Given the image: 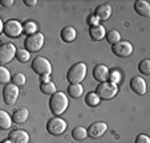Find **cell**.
<instances>
[{
    "label": "cell",
    "mask_w": 150,
    "mask_h": 143,
    "mask_svg": "<svg viewBox=\"0 0 150 143\" xmlns=\"http://www.w3.org/2000/svg\"><path fill=\"white\" fill-rule=\"evenodd\" d=\"M9 81H11V73H9V70L0 65V84L7 85V84H9Z\"/></svg>",
    "instance_id": "28"
},
{
    "label": "cell",
    "mask_w": 150,
    "mask_h": 143,
    "mask_svg": "<svg viewBox=\"0 0 150 143\" xmlns=\"http://www.w3.org/2000/svg\"><path fill=\"white\" fill-rule=\"evenodd\" d=\"M15 58L19 62H27L31 58V53L28 51H25L24 48H20V49H16V54H15Z\"/></svg>",
    "instance_id": "26"
},
{
    "label": "cell",
    "mask_w": 150,
    "mask_h": 143,
    "mask_svg": "<svg viewBox=\"0 0 150 143\" xmlns=\"http://www.w3.org/2000/svg\"><path fill=\"white\" fill-rule=\"evenodd\" d=\"M138 70L142 74H145V76H149L150 74V60H147V58L142 60L138 64Z\"/></svg>",
    "instance_id": "30"
},
{
    "label": "cell",
    "mask_w": 150,
    "mask_h": 143,
    "mask_svg": "<svg viewBox=\"0 0 150 143\" xmlns=\"http://www.w3.org/2000/svg\"><path fill=\"white\" fill-rule=\"evenodd\" d=\"M40 81L41 82H48V81H51V80H49V76H40Z\"/></svg>",
    "instance_id": "36"
},
{
    "label": "cell",
    "mask_w": 150,
    "mask_h": 143,
    "mask_svg": "<svg viewBox=\"0 0 150 143\" xmlns=\"http://www.w3.org/2000/svg\"><path fill=\"white\" fill-rule=\"evenodd\" d=\"M85 77H86V65L84 62H76L67 73V80L69 84H81Z\"/></svg>",
    "instance_id": "2"
},
{
    "label": "cell",
    "mask_w": 150,
    "mask_h": 143,
    "mask_svg": "<svg viewBox=\"0 0 150 143\" xmlns=\"http://www.w3.org/2000/svg\"><path fill=\"white\" fill-rule=\"evenodd\" d=\"M134 143H150V138L145 134H139V135H137Z\"/></svg>",
    "instance_id": "32"
},
{
    "label": "cell",
    "mask_w": 150,
    "mask_h": 143,
    "mask_svg": "<svg viewBox=\"0 0 150 143\" xmlns=\"http://www.w3.org/2000/svg\"><path fill=\"white\" fill-rule=\"evenodd\" d=\"M67 127H68V123L65 119H62L60 117H54L49 119L47 123V131L51 135H61L65 132Z\"/></svg>",
    "instance_id": "6"
},
{
    "label": "cell",
    "mask_w": 150,
    "mask_h": 143,
    "mask_svg": "<svg viewBox=\"0 0 150 143\" xmlns=\"http://www.w3.org/2000/svg\"><path fill=\"white\" fill-rule=\"evenodd\" d=\"M3 28H4V24H3V21H1V19H0V35L3 33Z\"/></svg>",
    "instance_id": "37"
},
{
    "label": "cell",
    "mask_w": 150,
    "mask_h": 143,
    "mask_svg": "<svg viewBox=\"0 0 150 143\" xmlns=\"http://www.w3.org/2000/svg\"><path fill=\"white\" fill-rule=\"evenodd\" d=\"M24 4L28 6V7H33V6H36L37 4V1L36 0H24Z\"/></svg>",
    "instance_id": "35"
},
{
    "label": "cell",
    "mask_w": 150,
    "mask_h": 143,
    "mask_svg": "<svg viewBox=\"0 0 150 143\" xmlns=\"http://www.w3.org/2000/svg\"><path fill=\"white\" fill-rule=\"evenodd\" d=\"M15 54H16V46L13 44H9V42L3 44L0 46V65L3 66L11 62L15 58Z\"/></svg>",
    "instance_id": "9"
},
{
    "label": "cell",
    "mask_w": 150,
    "mask_h": 143,
    "mask_svg": "<svg viewBox=\"0 0 150 143\" xmlns=\"http://www.w3.org/2000/svg\"><path fill=\"white\" fill-rule=\"evenodd\" d=\"M105 39H106V41H108L110 45H114V44L121 41V35H120L118 31L112 29V31H109L108 33L105 35Z\"/></svg>",
    "instance_id": "23"
},
{
    "label": "cell",
    "mask_w": 150,
    "mask_h": 143,
    "mask_svg": "<svg viewBox=\"0 0 150 143\" xmlns=\"http://www.w3.org/2000/svg\"><path fill=\"white\" fill-rule=\"evenodd\" d=\"M29 117V111L27 109H17L13 111V114H12V122L16 125H23L24 122H27V119H28Z\"/></svg>",
    "instance_id": "16"
},
{
    "label": "cell",
    "mask_w": 150,
    "mask_h": 143,
    "mask_svg": "<svg viewBox=\"0 0 150 143\" xmlns=\"http://www.w3.org/2000/svg\"><path fill=\"white\" fill-rule=\"evenodd\" d=\"M112 52L117 57H129L133 53V45L129 41H120L117 44L112 45Z\"/></svg>",
    "instance_id": "10"
},
{
    "label": "cell",
    "mask_w": 150,
    "mask_h": 143,
    "mask_svg": "<svg viewBox=\"0 0 150 143\" xmlns=\"http://www.w3.org/2000/svg\"><path fill=\"white\" fill-rule=\"evenodd\" d=\"M130 89L133 90L136 94L138 95H144L147 90V85H146V81H145L142 77L139 76H136L130 80Z\"/></svg>",
    "instance_id": "12"
},
{
    "label": "cell",
    "mask_w": 150,
    "mask_h": 143,
    "mask_svg": "<svg viewBox=\"0 0 150 143\" xmlns=\"http://www.w3.org/2000/svg\"><path fill=\"white\" fill-rule=\"evenodd\" d=\"M40 90H41L44 94H48V95H52V94H54V93L57 92L56 85H54L52 81L41 82V84H40Z\"/></svg>",
    "instance_id": "22"
},
{
    "label": "cell",
    "mask_w": 150,
    "mask_h": 143,
    "mask_svg": "<svg viewBox=\"0 0 150 143\" xmlns=\"http://www.w3.org/2000/svg\"><path fill=\"white\" fill-rule=\"evenodd\" d=\"M112 11H113V9H112L110 4H101V6H98L96 8L94 16H96L98 20L105 21V20H108L109 17L112 16Z\"/></svg>",
    "instance_id": "15"
},
{
    "label": "cell",
    "mask_w": 150,
    "mask_h": 143,
    "mask_svg": "<svg viewBox=\"0 0 150 143\" xmlns=\"http://www.w3.org/2000/svg\"><path fill=\"white\" fill-rule=\"evenodd\" d=\"M98 21H100V20L97 19L94 15H93V16H91V17L88 19V23H89V25H91V27H92V25H98Z\"/></svg>",
    "instance_id": "33"
},
{
    "label": "cell",
    "mask_w": 150,
    "mask_h": 143,
    "mask_svg": "<svg viewBox=\"0 0 150 143\" xmlns=\"http://www.w3.org/2000/svg\"><path fill=\"white\" fill-rule=\"evenodd\" d=\"M72 137L76 140H84L85 138L88 137V132H86V129L82 126H77L72 130Z\"/></svg>",
    "instance_id": "24"
},
{
    "label": "cell",
    "mask_w": 150,
    "mask_h": 143,
    "mask_svg": "<svg viewBox=\"0 0 150 143\" xmlns=\"http://www.w3.org/2000/svg\"><path fill=\"white\" fill-rule=\"evenodd\" d=\"M1 143H12V142H11V140H9V139H7V140H3V142H1Z\"/></svg>",
    "instance_id": "38"
},
{
    "label": "cell",
    "mask_w": 150,
    "mask_h": 143,
    "mask_svg": "<svg viewBox=\"0 0 150 143\" xmlns=\"http://www.w3.org/2000/svg\"><path fill=\"white\" fill-rule=\"evenodd\" d=\"M11 80H12V84L16 85V86H23L25 84V76L23 73H15Z\"/></svg>",
    "instance_id": "31"
},
{
    "label": "cell",
    "mask_w": 150,
    "mask_h": 143,
    "mask_svg": "<svg viewBox=\"0 0 150 143\" xmlns=\"http://www.w3.org/2000/svg\"><path fill=\"white\" fill-rule=\"evenodd\" d=\"M36 31H37V24L35 21H31V20H28V21L24 23L23 32H24V33H27V36L36 33Z\"/></svg>",
    "instance_id": "27"
},
{
    "label": "cell",
    "mask_w": 150,
    "mask_h": 143,
    "mask_svg": "<svg viewBox=\"0 0 150 143\" xmlns=\"http://www.w3.org/2000/svg\"><path fill=\"white\" fill-rule=\"evenodd\" d=\"M19 86L13 85L12 82L7 84L3 89V99L7 105H15V102L19 98Z\"/></svg>",
    "instance_id": "8"
},
{
    "label": "cell",
    "mask_w": 150,
    "mask_h": 143,
    "mask_svg": "<svg viewBox=\"0 0 150 143\" xmlns=\"http://www.w3.org/2000/svg\"><path fill=\"white\" fill-rule=\"evenodd\" d=\"M93 77L94 80L100 82H105L108 81V77H109V68L105 66V65L100 64V65H96L93 69Z\"/></svg>",
    "instance_id": "14"
},
{
    "label": "cell",
    "mask_w": 150,
    "mask_h": 143,
    "mask_svg": "<svg viewBox=\"0 0 150 143\" xmlns=\"http://www.w3.org/2000/svg\"><path fill=\"white\" fill-rule=\"evenodd\" d=\"M96 93L100 97V99H110L118 93V86L116 84H112L109 81L100 82L96 87Z\"/></svg>",
    "instance_id": "4"
},
{
    "label": "cell",
    "mask_w": 150,
    "mask_h": 143,
    "mask_svg": "<svg viewBox=\"0 0 150 143\" xmlns=\"http://www.w3.org/2000/svg\"><path fill=\"white\" fill-rule=\"evenodd\" d=\"M106 130H108V125L105 122H94L86 129V132H88L89 138L97 139V138H101L106 132Z\"/></svg>",
    "instance_id": "11"
},
{
    "label": "cell",
    "mask_w": 150,
    "mask_h": 143,
    "mask_svg": "<svg viewBox=\"0 0 150 143\" xmlns=\"http://www.w3.org/2000/svg\"><path fill=\"white\" fill-rule=\"evenodd\" d=\"M68 97L65 95V93L62 92H56L54 94L51 95V99H49V110H51L52 114L54 115H61L67 111L68 109Z\"/></svg>",
    "instance_id": "1"
},
{
    "label": "cell",
    "mask_w": 150,
    "mask_h": 143,
    "mask_svg": "<svg viewBox=\"0 0 150 143\" xmlns=\"http://www.w3.org/2000/svg\"><path fill=\"white\" fill-rule=\"evenodd\" d=\"M0 4L4 7H12L15 4L13 0H0Z\"/></svg>",
    "instance_id": "34"
},
{
    "label": "cell",
    "mask_w": 150,
    "mask_h": 143,
    "mask_svg": "<svg viewBox=\"0 0 150 143\" xmlns=\"http://www.w3.org/2000/svg\"><path fill=\"white\" fill-rule=\"evenodd\" d=\"M61 40L65 42H72L76 40L77 37V32H76V28L74 27H65V28H62L61 31Z\"/></svg>",
    "instance_id": "19"
},
{
    "label": "cell",
    "mask_w": 150,
    "mask_h": 143,
    "mask_svg": "<svg viewBox=\"0 0 150 143\" xmlns=\"http://www.w3.org/2000/svg\"><path fill=\"white\" fill-rule=\"evenodd\" d=\"M9 140L12 143H29V134L25 130L16 129L9 132Z\"/></svg>",
    "instance_id": "13"
},
{
    "label": "cell",
    "mask_w": 150,
    "mask_h": 143,
    "mask_svg": "<svg viewBox=\"0 0 150 143\" xmlns=\"http://www.w3.org/2000/svg\"><path fill=\"white\" fill-rule=\"evenodd\" d=\"M105 35H106V29L104 28V25L98 24V25H92L89 27V36L93 40H102L105 39Z\"/></svg>",
    "instance_id": "18"
},
{
    "label": "cell",
    "mask_w": 150,
    "mask_h": 143,
    "mask_svg": "<svg viewBox=\"0 0 150 143\" xmlns=\"http://www.w3.org/2000/svg\"><path fill=\"white\" fill-rule=\"evenodd\" d=\"M12 118L6 110H0V129L1 130H8L12 126Z\"/></svg>",
    "instance_id": "20"
},
{
    "label": "cell",
    "mask_w": 150,
    "mask_h": 143,
    "mask_svg": "<svg viewBox=\"0 0 150 143\" xmlns=\"http://www.w3.org/2000/svg\"><path fill=\"white\" fill-rule=\"evenodd\" d=\"M68 94L71 95L72 98H79L82 95V92H84V87H82L81 84H71L67 89Z\"/></svg>",
    "instance_id": "21"
},
{
    "label": "cell",
    "mask_w": 150,
    "mask_h": 143,
    "mask_svg": "<svg viewBox=\"0 0 150 143\" xmlns=\"http://www.w3.org/2000/svg\"><path fill=\"white\" fill-rule=\"evenodd\" d=\"M100 101H101V99H100V97L94 92L88 93V94H86V97H85V102H86V105H88V106H91V107L98 106Z\"/></svg>",
    "instance_id": "25"
},
{
    "label": "cell",
    "mask_w": 150,
    "mask_h": 143,
    "mask_svg": "<svg viewBox=\"0 0 150 143\" xmlns=\"http://www.w3.org/2000/svg\"><path fill=\"white\" fill-rule=\"evenodd\" d=\"M44 42H45V39H44V35L40 33V32H36L33 35H29V36L25 37L24 40V49L28 51L29 53H35V52H39L42 46H44Z\"/></svg>",
    "instance_id": "3"
},
{
    "label": "cell",
    "mask_w": 150,
    "mask_h": 143,
    "mask_svg": "<svg viewBox=\"0 0 150 143\" xmlns=\"http://www.w3.org/2000/svg\"><path fill=\"white\" fill-rule=\"evenodd\" d=\"M134 11L139 16H144V17L150 16V6L146 0H137L134 3Z\"/></svg>",
    "instance_id": "17"
},
{
    "label": "cell",
    "mask_w": 150,
    "mask_h": 143,
    "mask_svg": "<svg viewBox=\"0 0 150 143\" xmlns=\"http://www.w3.org/2000/svg\"><path fill=\"white\" fill-rule=\"evenodd\" d=\"M31 68L35 73H37L39 76H49L52 73V64L49 62L48 58H45V57H42V56L33 58Z\"/></svg>",
    "instance_id": "5"
},
{
    "label": "cell",
    "mask_w": 150,
    "mask_h": 143,
    "mask_svg": "<svg viewBox=\"0 0 150 143\" xmlns=\"http://www.w3.org/2000/svg\"><path fill=\"white\" fill-rule=\"evenodd\" d=\"M3 33L6 35L7 37H9V39H16V37H19L20 35L23 33V24L13 19L8 20V21L4 24Z\"/></svg>",
    "instance_id": "7"
},
{
    "label": "cell",
    "mask_w": 150,
    "mask_h": 143,
    "mask_svg": "<svg viewBox=\"0 0 150 143\" xmlns=\"http://www.w3.org/2000/svg\"><path fill=\"white\" fill-rule=\"evenodd\" d=\"M109 82L112 84H120L121 82V72L118 69H113V70H109V77H108Z\"/></svg>",
    "instance_id": "29"
}]
</instances>
